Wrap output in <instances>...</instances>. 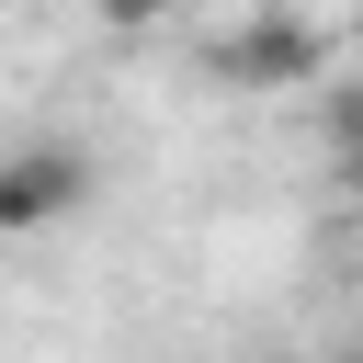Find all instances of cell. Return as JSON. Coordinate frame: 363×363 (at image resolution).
I'll use <instances>...</instances> for the list:
<instances>
[{
  "instance_id": "obj_4",
  "label": "cell",
  "mask_w": 363,
  "mask_h": 363,
  "mask_svg": "<svg viewBox=\"0 0 363 363\" xmlns=\"http://www.w3.org/2000/svg\"><path fill=\"white\" fill-rule=\"evenodd\" d=\"M352 216H363V159H352Z\"/></svg>"
},
{
  "instance_id": "obj_2",
  "label": "cell",
  "mask_w": 363,
  "mask_h": 363,
  "mask_svg": "<svg viewBox=\"0 0 363 363\" xmlns=\"http://www.w3.org/2000/svg\"><path fill=\"white\" fill-rule=\"evenodd\" d=\"M216 79H238V91H306V79H318V34L284 23V11H250V23L216 45Z\"/></svg>"
},
{
  "instance_id": "obj_3",
  "label": "cell",
  "mask_w": 363,
  "mask_h": 363,
  "mask_svg": "<svg viewBox=\"0 0 363 363\" xmlns=\"http://www.w3.org/2000/svg\"><path fill=\"white\" fill-rule=\"evenodd\" d=\"M91 11H102L113 34H159V23H170V0H91Z\"/></svg>"
},
{
  "instance_id": "obj_1",
  "label": "cell",
  "mask_w": 363,
  "mask_h": 363,
  "mask_svg": "<svg viewBox=\"0 0 363 363\" xmlns=\"http://www.w3.org/2000/svg\"><path fill=\"white\" fill-rule=\"evenodd\" d=\"M79 204H91V159L68 136H34V147L0 159V238H34L57 216H79Z\"/></svg>"
},
{
  "instance_id": "obj_5",
  "label": "cell",
  "mask_w": 363,
  "mask_h": 363,
  "mask_svg": "<svg viewBox=\"0 0 363 363\" xmlns=\"http://www.w3.org/2000/svg\"><path fill=\"white\" fill-rule=\"evenodd\" d=\"M0 11H11V0H0Z\"/></svg>"
}]
</instances>
